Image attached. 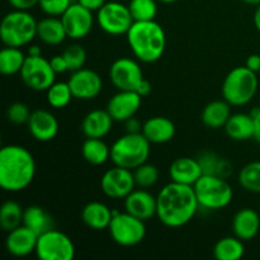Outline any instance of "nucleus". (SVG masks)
<instances>
[{"instance_id": "1", "label": "nucleus", "mask_w": 260, "mask_h": 260, "mask_svg": "<svg viewBox=\"0 0 260 260\" xmlns=\"http://www.w3.org/2000/svg\"><path fill=\"white\" fill-rule=\"evenodd\" d=\"M156 217L164 226L178 229L187 225L198 212L200 203L192 185L170 182L156 196Z\"/></svg>"}, {"instance_id": "2", "label": "nucleus", "mask_w": 260, "mask_h": 260, "mask_svg": "<svg viewBox=\"0 0 260 260\" xmlns=\"http://www.w3.org/2000/svg\"><path fill=\"white\" fill-rule=\"evenodd\" d=\"M36 161L33 155L19 145L0 150V187L10 193L24 190L33 182Z\"/></svg>"}, {"instance_id": "3", "label": "nucleus", "mask_w": 260, "mask_h": 260, "mask_svg": "<svg viewBox=\"0 0 260 260\" xmlns=\"http://www.w3.org/2000/svg\"><path fill=\"white\" fill-rule=\"evenodd\" d=\"M126 36L129 48L139 61L151 63L164 55L167 36L161 25L155 20L134 22Z\"/></svg>"}, {"instance_id": "4", "label": "nucleus", "mask_w": 260, "mask_h": 260, "mask_svg": "<svg viewBox=\"0 0 260 260\" xmlns=\"http://www.w3.org/2000/svg\"><path fill=\"white\" fill-rule=\"evenodd\" d=\"M150 142L142 132H127L111 147V160L117 167L135 170L145 164L150 156Z\"/></svg>"}, {"instance_id": "5", "label": "nucleus", "mask_w": 260, "mask_h": 260, "mask_svg": "<svg viewBox=\"0 0 260 260\" xmlns=\"http://www.w3.org/2000/svg\"><path fill=\"white\" fill-rule=\"evenodd\" d=\"M37 24L28 10L14 9L3 18L0 25V38L8 47H23L37 37Z\"/></svg>"}, {"instance_id": "6", "label": "nucleus", "mask_w": 260, "mask_h": 260, "mask_svg": "<svg viewBox=\"0 0 260 260\" xmlns=\"http://www.w3.org/2000/svg\"><path fill=\"white\" fill-rule=\"evenodd\" d=\"M258 86L256 73L246 66H239L226 75L222 83V96L231 106L243 107L253 101Z\"/></svg>"}, {"instance_id": "7", "label": "nucleus", "mask_w": 260, "mask_h": 260, "mask_svg": "<svg viewBox=\"0 0 260 260\" xmlns=\"http://www.w3.org/2000/svg\"><path fill=\"white\" fill-rule=\"evenodd\" d=\"M200 207L208 211L226 208L234 198V190L225 178L203 174L193 185Z\"/></svg>"}, {"instance_id": "8", "label": "nucleus", "mask_w": 260, "mask_h": 260, "mask_svg": "<svg viewBox=\"0 0 260 260\" xmlns=\"http://www.w3.org/2000/svg\"><path fill=\"white\" fill-rule=\"evenodd\" d=\"M108 231L112 240L124 248L139 245L146 236L145 221L129 215L126 211H113V217L109 223Z\"/></svg>"}, {"instance_id": "9", "label": "nucleus", "mask_w": 260, "mask_h": 260, "mask_svg": "<svg viewBox=\"0 0 260 260\" xmlns=\"http://www.w3.org/2000/svg\"><path fill=\"white\" fill-rule=\"evenodd\" d=\"M35 253L40 260H73L75 245L66 234L52 229L38 236Z\"/></svg>"}, {"instance_id": "10", "label": "nucleus", "mask_w": 260, "mask_h": 260, "mask_svg": "<svg viewBox=\"0 0 260 260\" xmlns=\"http://www.w3.org/2000/svg\"><path fill=\"white\" fill-rule=\"evenodd\" d=\"M96 22L101 29L108 35L122 36L127 35L135 20L128 5L118 2H109L96 12Z\"/></svg>"}, {"instance_id": "11", "label": "nucleus", "mask_w": 260, "mask_h": 260, "mask_svg": "<svg viewBox=\"0 0 260 260\" xmlns=\"http://www.w3.org/2000/svg\"><path fill=\"white\" fill-rule=\"evenodd\" d=\"M19 74L25 86L36 91H47L56 79V73L50 61L42 57V55H28Z\"/></svg>"}, {"instance_id": "12", "label": "nucleus", "mask_w": 260, "mask_h": 260, "mask_svg": "<svg viewBox=\"0 0 260 260\" xmlns=\"http://www.w3.org/2000/svg\"><path fill=\"white\" fill-rule=\"evenodd\" d=\"M136 187L132 170L114 167L107 170L101 179L102 192L112 200H124Z\"/></svg>"}, {"instance_id": "13", "label": "nucleus", "mask_w": 260, "mask_h": 260, "mask_svg": "<svg viewBox=\"0 0 260 260\" xmlns=\"http://www.w3.org/2000/svg\"><path fill=\"white\" fill-rule=\"evenodd\" d=\"M109 79L118 90L136 91L144 80V73L137 61L129 57H121L117 58L109 68Z\"/></svg>"}, {"instance_id": "14", "label": "nucleus", "mask_w": 260, "mask_h": 260, "mask_svg": "<svg viewBox=\"0 0 260 260\" xmlns=\"http://www.w3.org/2000/svg\"><path fill=\"white\" fill-rule=\"evenodd\" d=\"M66 35L73 40H81L91 32L94 25L93 12L86 9L80 3H73L61 15Z\"/></svg>"}, {"instance_id": "15", "label": "nucleus", "mask_w": 260, "mask_h": 260, "mask_svg": "<svg viewBox=\"0 0 260 260\" xmlns=\"http://www.w3.org/2000/svg\"><path fill=\"white\" fill-rule=\"evenodd\" d=\"M68 83L74 98L80 101H90L96 98L103 89V81L99 74L84 68L74 71Z\"/></svg>"}, {"instance_id": "16", "label": "nucleus", "mask_w": 260, "mask_h": 260, "mask_svg": "<svg viewBox=\"0 0 260 260\" xmlns=\"http://www.w3.org/2000/svg\"><path fill=\"white\" fill-rule=\"evenodd\" d=\"M142 103V96L134 90H118L109 99L107 111L117 122H126L135 117Z\"/></svg>"}, {"instance_id": "17", "label": "nucleus", "mask_w": 260, "mask_h": 260, "mask_svg": "<svg viewBox=\"0 0 260 260\" xmlns=\"http://www.w3.org/2000/svg\"><path fill=\"white\" fill-rule=\"evenodd\" d=\"M124 210L129 215L142 221L151 220L156 216L157 201L155 196L144 189H135L124 198Z\"/></svg>"}, {"instance_id": "18", "label": "nucleus", "mask_w": 260, "mask_h": 260, "mask_svg": "<svg viewBox=\"0 0 260 260\" xmlns=\"http://www.w3.org/2000/svg\"><path fill=\"white\" fill-rule=\"evenodd\" d=\"M28 131L33 139L41 142H48L58 134V121L51 112L46 109L33 111L28 119Z\"/></svg>"}, {"instance_id": "19", "label": "nucleus", "mask_w": 260, "mask_h": 260, "mask_svg": "<svg viewBox=\"0 0 260 260\" xmlns=\"http://www.w3.org/2000/svg\"><path fill=\"white\" fill-rule=\"evenodd\" d=\"M37 240V234H35L30 229L22 225L15 229V230L8 233L7 240H5V248H7L8 253L12 254V255L23 258V256L35 253Z\"/></svg>"}, {"instance_id": "20", "label": "nucleus", "mask_w": 260, "mask_h": 260, "mask_svg": "<svg viewBox=\"0 0 260 260\" xmlns=\"http://www.w3.org/2000/svg\"><path fill=\"white\" fill-rule=\"evenodd\" d=\"M203 175L202 167L198 159L179 157L174 160L169 168V177L172 182L185 185H194Z\"/></svg>"}, {"instance_id": "21", "label": "nucleus", "mask_w": 260, "mask_h": 260, "mask_svg": "<svg viewBox=\"0 0 260 260\" xmlns=\"http://www.w3.org/2000/svg\"><path fill=\"white\" fill-rule=\"evenodd\" d=\"M114 119L108 111L95 109L84 117L81 122V131L86 139H103L111 132Z\"/></svg>"}, {"instance_id": "22", "label": "nucleus", "mask_w": 260, "mask_h": 260, "mask_svg": "<svg viewBox=\"0 0 260 260\" xmlns=\"http://www.w3.org/2000/svg\"><path fill=\"white\" fill-rule=\"evenodd\" d=\"M142 135L150 144H167L175 136V124L167 117H151L142 124Z\"/></svg>"}, {"instance_id": "23", "label": "nucleus", "mask_w": 260, "mask_h": 260, "mask_svg": "<svg viewBox=\"0 0 260 260\" xmlns=\"http://www.w3.org/2000/svg\"><path fill=\"white\" fill-rule=\"evenodd\" d=\"M260 230V217L253 208H241L233 218L234 235L243 241L253 240Z\"/></svg>"}, {"instance_id": "24", "label": "nucleus", "mask_w": 260, "mask_h": 260, "mask_svg": "<svg viewBox=\"0 0 260 260\" xmlns=\"http://www.w3.org/2000/svg\"><path fill=\"white\" fill-rule=\"evenodd\" d=\"M113 211L102 202H90L81 210V221L91 230H106L109 228Z\"/></svg>"}, {"instance_id": "25", "label": "nucleus", "mask_w": 260, "mask_h": 260, "mask_svg": "<svg viewBox=\"0 0 260 260\" xmlns=\"http://www.w3.org/2000/svg\"><path fill=\"white\" fill-rule=\"evenodd\" d=\"M37 37L46 45H61L68 37L61 18L48 15L41 19L37 24Z\"/></svg>"}, {"instance_id": "26", "label": "nucleus", "mask_w": 260, "mask_h": 260, "mask_svg": "<svg viewBox=\"0 0 260 260\" xmlns=\"http://www.w3.org/2000/svg\"><path fill=\"white\" fill-rule=\"evenodd\" d=\"M223 128L234 141H246L254 137V119L251 114H231Z\"/></svg>"}, {"instance_id": "27", "label": "nucleus", "mask_w": 260, "mask_h": 260, "mask_svg": "<svg viewBox=\"0 0 260 260\" xmlns=\"http://www.w3.org/2000/svg\"><path fill=\"white\" fill-rule=\"evenodd\" d=\"M23 225L25 228L30 229L33 233L40 236L55 229V221H53L52 216L47 211L43 210L42 207H40V206H29L24 210Z\"/></svg>"}, {"instance_id": "28", "label": "nucleus", "mask_w": 260, "mask_h": 260, "mask_svg": "<svg viewBox=\"0 0 260 260\" xmlns=\"http://www.w3.org/2000/svg\"><path fill=\"white\" fill-rule=\"evenodd\" d=\"M231 117V104L223 101H213L208 103L202 111V122L210 128H221L225 127L229 118Z\"/></svg>"}, {"instance_id": "29", "label": "nucleus", "mask_w": 260, "mask_h": 260, "mask_svg": "<svg viewBox=\"0 0 260 260\" xmlns=\"http://www.w3.org/2000/svg\"><path fill=\"white\" fill-rule=\"evenodd\" d=\"M81 154L85 161L99 167L111 159V147L107 146L102 139H86L81 147Z\"/></svg>"}, {"instance_id": "30", "label": "nucleus", "mask_w": 260, "mask_h": 260, "mask_svg": "<svg viewBox=\"0 0 260 260\" xmlns=\"http://www.w3.org/2000/svg\"><path fill=\"white\" fill-rule=\"evenodd\" d=\"M245 254L244 241L239 238L228 236L216 243L213 256L217 260H240Z\"/></svg>"}, {"instance_id": "31", "label": "nucleus", "mask_w": 260, "mask_h": 260, "mask_svg": "<svg viewBox=\"0 0 260 260\" xmlns=\"http://www.w3.org/2000/svg\"><path fill=\"white\" fill-rule=\"evenodd\" d=\"M198 161L202 167L203 174L217 175L225 179L231 174L230 162L215 152H202L198 156Z\"/></svg>"}, {"instance_id": "32", "label": "nucleus", "mask_w": 260, "mask_h": 260, "mask_svg": "<svg viewBox=\"0 0 260 260\" xmlns=\"http://www.w3.org/2000/svg\"><path fill=\"white\" fill-rule=\"evenodd\" d=\"M27 56L18 47H5L0 51V73L3 75H15L20 73Z\"/></svg>"}, {"instance_id": "33", "label": "nucleus", "mask_w": 260, "mask_h": 260, "mask_svg": "<svg viewBox=\"0 0 260 260\" xmlns=\"http://www.w3.org/2000/svg\"><path fill=\"white\" fill-rule=\"evenodd\" d=\"M23 215L24 210L15 201H7L3 203L0 210V226L5 233L15 230L23 225Z\"/></svg>"}, {"instance_id": "34", "label": "nucleus", "mask_w": 260, "mask_h": 260, "mask_svg": "<svg viewBox=\"0 0 260 260\" xmlns=\"http://www.w3.org/2000/svg\"><path fill=\"white\" fill-rule=\"evenodd\" d=\"M238 180L245 190L260 194V161H251L241 168Z\"/></svg>"}, {"instance_id": "35", "label": "nucleus", "mask_w": 260, "mask_h": 260, "mask_svg": "<svg viewBox=\"0 0 260 260\" xmlns=\"http://www.w3.org/2000/svg\"><path fill=\"white\" fill-rule=\"evenodd\" d=\"M46 93H47V103L56 109L65 108L74 98L69 83H53Z\"/></svg>"}, {"instance_id": "36", "label": "nucleus", "mask_w": 260, "mask_h": 260, "mask_svg": "<svg viewBox=\"0 0 260 260\" xmlns=\"http://www.w3.org/2000/svg\"><path fill=\"white\" fill-rule=\"evenodd\" d=\"M128 9L135 22L155 20L157 14V0H131Z\"/></svg>"}, {"instance_id": "37", "label": "nucleus", "mask_w": 260, "mask_h": 260, "mask_svg": "<svg viewBox=\"0 0 260 260\" xmlns=\"http://www.w3.org/2000/svg\"><path fill=\"white\" fill-rule=\"evenodd\" d=\"M135 182H136V187L140 188H150L154 187L159 180V170L155 165L145 164L140 165L139 168L134 170Z\"/></svg>"}, {"instance_id": "38", "label": "nucleus", "mask_w": 260, "mask_h": 260, "mask_svg": "<svg viewBox=\"0 0 260 260\" xmlns=\"http://www.w3.org/2000/svg\"><path fill=\"white\" fill-rule=\"evenodd\" d=\"M63 57H65L66 62H68L69 71L74 73L80 69L84 68L86 62V51L83 46L74 43V45L68 46L63 51Z\"/></svg>"}, {"instance_id": "39", "label": "nucleus", "mask_w": 260, "mask_h": 260, "mask_svg": "<svg viewBox=\"0 0 260 260\" xmlns=\"http://www.w3.org/2000/svg\"><path fill=\"white\" fill-rule=\"evenodd\" d=\"M32 112L29 111L27 104L22 102H17L8 107L7 109V118L8 121L12 122L13 124H27Z\"/></svg>"}, {"instance_id": "40", "label": "nucleus", "mask_w": 260, "mask_h": 260, "mask_svg": "<svg viewBox=\"0 0 260 260\" xmlns=\"http://www.w3.org/2000/svg\"><path fill=\"white\" fill-rule=\"evenodd\" d=\"M71 4V0H40L38 3L41 10L50 17H61Z\"/></svg>"}, {"instance_id": "41", "label": "nucleus", "mask_w": 260, "mask_h": 260, "mask_svg": "<svg viewBox=\"0 0 260 260\" xmlns=\"http://www.w3.org/2000/svg\"><path fill=\"white\" fill-rule=\"evenodd\" d=\"M50 63L56 74H63V73H66V71H69L68 62H66L63 55L53 56V57L50 60Z\"/></svg>"}, {"instance_id": "42", "label": "nucleus", "mask_w": 260, "mask_h": 260, "mask_svg": "<svg viewBox=\"0 0 260 260\" xmlns=\"http://www.w3.org/2000/svg\"><path fill=\"white\" fill-rule=\"evenodd\" d=\"M9 4L12 5L14 9L19 10H29L30 8L38 5L40 0H8Z\"/></svg>"}, {"instance_id": "43", "label": "nucleus", "mask_w": 260, "mask_h": 260, "mask_svg": "<svg viewBox=\"0 0 260 260\" xmlns=\"http://www.w3.org/2000/svg\"><path fill=\"white\" fill-rule=\"evenodd\" d=\"M250 114L254 119V137L253 139L260 144V108L259 107H256L255 109H253Z\"/></svg>"}, {"instance_id": "44", "label": "nucleus", "mask_w": 260, "mask_h": 260, "mask_svg": "<svg viewBox=\"0 0 260 260\" xmlns=\"http://www.w3.org/2000/svg\"><path fill=\"white\" fill-rule=\"evenodd\" d=\"M78 3H80L83 7L91 10V12H98L106 4L107 0H78Z\"/></svg>"}, {"instance_id": "45", "label": "nucleus", "mask_w": 260, "mask_h": 260, "mask_svg": "<svg viewBox=\"0 0 260 260\" xmlns=\"http://www.w3.org/2000/svg\"><path fill=\"white\" fill-rule=\"evenodd\" d=\"M245 66L248 69H250L254 73H259L260 71V55L258 53H254V55H250L248 58H246Z\"/></svg>"}, {"instance_id": "46", "label": "nucleus", "mask_w": 260, "mask_h": 260, "mask_svg": "<svg viewBox=\"0 0 260 260\" xmlns=\"http://www.w3.org/2000/svg\"><path fill=\"white\" fill-rule=\"evenodd\" d=\"M124 123H126L127 132H132V134H136V132H141V129H142L141 122H140L137 118H135V117L127 119Z\"/></svg>"}, {"instance_id": "47", "label": "nucleus", "mask_w": 260, "mask_h": 260, "mask_svg": "<svg viewBox=\"0 0 260 260\" xmlns=\"http://www.w3.org/2000/svg\"><path fill=\"white\" fill-rule=\"evenodd\" d=\"M151 90H152V86L151 84H150V81L145 80L144 79V80L141 81V84L139 85V88H137L136 91L142 96V98H144V96L149 95V94L151 93Z\"/></svg>"}, {"instance_id": "48", "label": "nucleus", "mask_w": 260, "mask_h": 260, "mask_svg": "<svg viewBox=\"0 0 260 260\" xmlns=\"http://www.w3.org/2000/svg\"><path fill=\"white\" fill-rule=\"evenodd\" d=\"M28 55L29 56H41L42 55V50H41L40 46H37V45L29 46V48H28Z\"/></svg>"}, {"instance_id": "49", "label": "nucleus", "mask_w": 260, "mask_h": 260, "mask_svg": "<svg viewBox=\"0 0 260 260\" xmlns=\"http://www.w3.org/2000/svg\"><path fill=\"white\" fill-rule=\"evenodd\" d=\"M254 24H255L256 29L260 32V4L256 7L255 13H254Z\"/></svg>"}, {"instance_id": "50", "label": "nucleus", "mask_w": 260, "mask_h": 260, "mask_svg": "<svg viewBox=\"0 0 260 260\" xmlns=\"http://www.w3.org/2000/svg\"><path fill=\"white\" fill-rule=\"evenodd\" d=\"M243 2L249 5H256V7L260 4V0H243Z\"/></svg>"}, {"instance_id": "51", "label": "nucleus", "mask_w": 260, "mask_h": 260, "mask_svg": "<svg viewBox=\"0 0 260 260\" xmlns=\"http://www.w3.org/2000/svg\"><path fill=\"white\" fill-rule=\"evenodd\" d=\"M157 2H160V3H165V4H172V3L178 2V0H157Z\"/></svg>"}]
</instances>
